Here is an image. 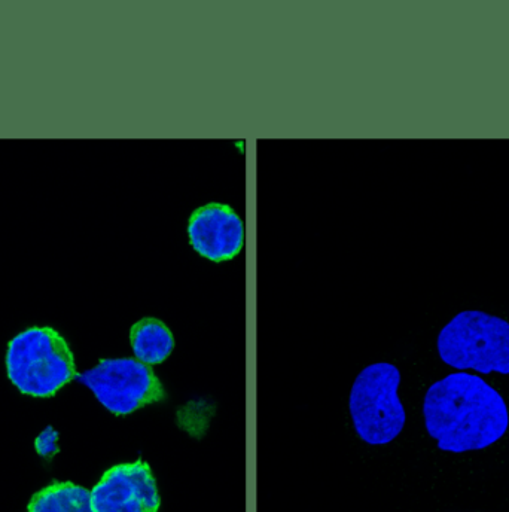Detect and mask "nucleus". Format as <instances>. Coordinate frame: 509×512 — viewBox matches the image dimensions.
I'll use <instances>...</instances> for the list:
<instances>
[{
    "label": "nucleus",
    "mask_w": 509,
    "mask_h": 512,
    "mask_svg": "<svg viewBox=\"0 0 509 512\" xmlns=\"http://www.w3.org/2000/svg\"><path fill=\"white\" fill-rule=\"evenodd\" d=\"M76 379L94 393L106 410L117 416H127L166 399V389L154 370L136 358L102 359Z\"/></svg>",
    "instance_id": "5"
},
{
    "label": "nucleus",
    "mask_w": 509,
    "mask_h": 512,
    "mask_svg": "<svg viewBox=\"0 0 509 512\" xmlns=\"http://www.w3.org/2000/svg\"><path fill=\"white\" fill-rule=\"evenodd\" d=\"M428 434L450 453L484 450L509 426L507 402L481 377L463 371L429 387L423 401Z\"/></svg>",
    "instance_id": "1"
},
{
    "label": "nucleus",
    "mask_w": 509,
    "mask_h": 512,
    "mask_svg": "<svg viewBox=\"0 0 509 512\" xmlns=\"http://www.w3.org/2000/svg\"><path fill=\"white\" fill-rule=\"evenodd\" d=\"M35 448L39 456L53 459L59 453V432L54 428H47L35 441Z\"/></svg>",
    "instance_id": "10"
},
{
    "label": "nucleus",
    "mask_w": 509,
    "mask_h": 512,
    "mask_svg": "<svg viewBox=\"0 0 509 512\" xmlns=\"http://www.w3.org/2000/svg\"><path fill=\"white\" fill-rule=\"evenodd\" d=\"M188 237L194 251L209 261H230L245 246V224L227 204L209 203L192 213Z\"/></svg>",
    "instance_id": "7"
},
{
    "label": "nucleus",
    "mask_w": 509,
    "mask_h": 512,
    "mask_svg": "<svg viewBox=\"0 0 509 512\" xmlns=\"http://www.w3.org/2000/svg\"><path fill=\"white\" fill-rule=\"evenodd\" d=\"M5 364L11 383L32 398H51L78 376L69 344L48 326H32L15 335Z\"/></svg>",
    "instance_id": "2"
},
{
    "label": "nucleus",
    "mask_w": 509,
    "mask_h": 512,
    "mask_svg": "<svg viewBox=\"0 0 509 512\" xmlns=\"http://www.w3.org/2000/svg\"><path fill=\"white\" fill-rule=\"evenodd\" d=\"M448 367L480 374H509V322L489 313L466 310L450 320L437 340Z\"/></svg>",
    "instance_id": "3"
},
{
    "label": "nucleus",
    "mask_w": 509,
    "mask_h": 512,
    "mask_svg": "<svg viewBox=\"0 0 509 512\" xmlns=\"http://www.w3.org/2000/svg\"><path fill=\"white\" fill-rule=\"evenodd\" d=\"M134 356L143 364H163L175 349V337L160 319L145 318L134 323L130 331Z\"/></svg>",
    "instance_id": "8"
},
{
    "label": "nucleus",
    "mask_w": 509,
    "mask_h": 512,
    "mask_svg": "<svg viewBox=\"0 0 509 512\" xmlns=\"http://www.w3.org/2000/svg\"><path fill=\"white\" fill-rule=\"evenodd\" d=\"M96 512H158L161 498L148 463L137 460L108 469L91 490Z\"/></svg>",
    "instance_id": "6"
},
{
    "label": "nucleus",
    "mask_w": 509,
    "mask_h": 512,
    "mask_svg": "<svg viewBox=\"0 0 509 512\" xmlns=\"http://www.w3.org/2000/svg\"><path fill=\"white\" fill-rule=\"evenodd\" d=\"M27 512H96L91 492L73 483H53L35 493Z\"/></svg>",
    "instance_id": "9"
},
{
    "label": "nucleus",
    "mask_w": 509,
    "mask_h": 512,
    "mask_svg": "<svg viewBox=\"0 0 509 512\" xmlns=\"http://www.w3.org/2000/svg\"><path fill=\"white\" fill-rule=\"evenodd\" d=\"M401 373L389 362L361 371L350 390L349 411L356 434L370 446H386L404 431L407 414L398 395Z\"/></svg>",
    "instance_id": "4"
}]
</instances>
